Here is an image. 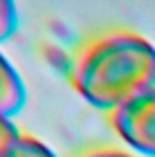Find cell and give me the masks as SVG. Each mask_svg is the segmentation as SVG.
I'll return each instance as SVG.
<instances>
[{
    "label": "cell",
    "instance_id": "6da1fadb",
    "mask_svg": "<svg viewBox=\"0 0 155 157\" xmlns=\"http://www.w3.org/2000/svg\"><path fill=\"white\" fill-rule=\"evenodd\" d=\"M70 83L86 103L110 115L155 88V45L133 29L99 32L76 49Z\"/></svg>",
    "mask_w": 155,
    "mask_h": 157
},
{
    "label": "cell",
    "instance_id": "7a4b0ae2",
    "mask_svg": "<svg viewBox=\"0 0 155 157\" xmlns=\"http://www.w3.org/2000/svg\"><path fill=\"white\" fill-rule=\"evenodd\" d=\"M108 124L137 157H155V88L112 110Z\"/></svg>",
    "mask_w": 155,
    "mask_h": 157
},
{
    "label": "cell",
    "instance_id": "3957f363",
    "mask_svg": "<svg viewBox=\"0 0 155 157\" xmlns=\"http://www.w3.org/2000/svg\"><path fill=\"white\" fill-rule=\"evenodd\" d=\"M25 101H27V88L23 78H20L18 70L0 52V119L11 121L25 108Z\"/></svg>",
    "mask_w": 155,
    "mask_h": 157
},
{
    "label": "cell",
    "instance_id": "277c9868",
    "mask_svg": "<svg viewBox=\"0 0 155 157\" xmlns=\"http://www.w3.org/2000/svg\"><path fill=\"white\" fill-rule=\"evenodd\" d=\"M5 157H59V155H56L50 146H45L41 139L20 132L18 137L11 141V146L7 148Z\"/></svg>",
    "mask_w": 155,
    "mask_h": 157
},
{
    "label": "cell",
    "instance_id": "5b68a950",
    "mask_svg": "<svg viewBox=\"0 0 155 157\" xmlns=\"http://www.w3.org/2000/svg\"><path fill=\"white\" fill-rule=\"evenodd\" d=\"M18 29V9L9 0H0V43L9 40Z\"/></svg>",
    "mask_w": 155,
    "mask_h": 157
},
{
    "label": "cell",
    "instance_id": "8992f818",
    "mask_svg": "<svg viewBox=\"0 0 155 157\" xmlns=\"http://www.w3.org/2000/svg\"><path fill=\"white\" fill-rule=\"evenodd\" d=\"M76 157H137V155L122 151V148H115V146H95V148H88V151L79 153Z\"/></svg>",
    "mask_w": 155,
    "mask_h": 157
},
{
    "label": "cell",
    "instance_id": "52a82bcc",
    "mask_svg": "<svg viewBox=\"0 0 155 157\" xmlns=\"http://www.w3.org/2000/svg\"><path fill=\"white\" fill-rule=\"evenodd\" d=\"M18 128L14 126V121H5V119H0V157H5L7 153V148L11 146V141L18 137Z\"/></svg>",
    "mask_w": 155,
    "mask_h": 157
}]
</instances>
